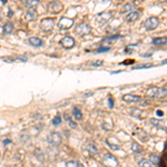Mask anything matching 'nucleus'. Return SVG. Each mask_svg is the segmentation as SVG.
Listing matches in <instances>:
<instances>
[{"mask_svg": "<svg viewBox=\"0 0 167 167\" xmlns=\"http://www.w3.org/2000/svg\"><path fill=\"white\" fill-rule=\"evenodd\" d=\"M140 97L136 96V95H130V94H127V95H124L123 96V100L126 102H138Z\"/></svg>", "mask_w": 167, "mask_h": 167, "instance_id": "2eb2a0df", "label": "nucleus"}, {"mask_svg": "<svg viewBox=\"0 0 167 167\" xmlns=\"http://www.w3.org/2000/svg\"><path fill=\"white\" fill-rule=\"evenodd\" d=\"M159 26V19L157 17H150L147 20H145L144 27L146 30H154Z\"/></svg>", "mask_w": 167, "mask_h": 167, "instance_id": "423d86ee", "label": "nucleus"}, {"mask_svg": "<svg viewBox=\"0 0 167 167\" xmlns=\"http://www.w3.org/2000/svg\"><path fill=\"white\" fill-rule=\"evenodd\" d=\"M67 120H68V123H69V126H70L71 128H76L77 127V124L75 122H73V120H71L70 119V117H69L68 119H67Z\"/></svg>", "mask_w": 167, "mask_h": 167, "instance_id": "f704fd0d", "label": "nucleus"}, {"mask_svg": "<svg viewBox=\"0 0 167 167\" xmlns=\"http://www.w3.org/2000/svg\"><path fill=\"white\" fill-rule=\"evenodd\" d=\"M86 150H87L88 154L91 155V156H94L95 154H97V152H98L96 144H95L94 142H88L87 143V145H86Z\"/></svg>", "mask_w": 167, "mask_h": 167, "instance_id": "4468645a", "label": "nucleus"}, {"mask_svg": "<svg viewBox=\"0 0 167 167\" xmlns=\"http://www.w3.org/2000/svg\"><path fill=\"white\" fill-rule=\"evenodd\" d=\"M133 47L134 46H130V47H127V48L125 49V52H126V54H132V52H133Z\"/></svg>", "mask_w": 167, "mask_h": 167, "instance_id": "e433bc0d", "label": "nucleus"}, {"mask_svg": "<svg viewBox=\"0 0 167 167\" xmlns=\"http://www.w3.org/2000/svg\"><path fill=\"white\" fill-rule=\"evenodd\" d=\"M113 18V12H102L97 15V21L100 25H105Z\"/></svg>", "mask_w": 167, "mask_h": 167, "instance_id": "1a4fd4ad", "label": "nucleus"}, {"mask_svg": "<svg viewBox=\"0 0 167 167\" xmlns=\"http://www.w3.org/2000/svg\"><path fill=\"white\" fill-rule=\"evenodd\" d=\"M135 8H136L135 2H128V3H126V5L123 6L122 12H129V11H132V10H134Z\"/></svg>", "mask_w": 167, "mask_h": 167, "instance_id": "6ab92c4d", "label": "nucleus"}, {"mask_svg": "<svg viewBox=\"0 0 167 167\" xmlns=\"http://www.w3.org/2000/svg\"><path fill=\"white\" fill-rule=\"evenodd\" d=\"M148 67H153V64H146V65H140L135 69H143V68H148Z\"/></svg>", "mask_w": 167, "mask_h": 167, "instance_id": "72a5a7b5", "label": "nucleus"}, {"mask_svg": "<svg viewBox=\"0 0 167 167\" xmlns=\"http://www.w3.org/2000/svg\"><path fill=\"white\" fill-rule=\"evenodd\" d=\"M62 8H64V6H62V3L59 0H52L47 6V10L51 14H58V12L61 11Z\"/></svg>", "mask_w": 167, "mask_h": 167, "instance_id": "39448f33", "label": "nucleus"}, {"mask_svg": "<svg viewBox=\"0 0 167 167\" xmlns=\"http://www.w3.org/2000/svg\"><path fill=\"white\" fill-rule=\"evenodd\" d=\"M10 143H11L10 139H5V140H3V145H8V144H10Z\"/></svg>", "mask_w": 167, "mask_h": 167, "instance_id": "58836bf2", "label": "nucleus"}, {"mask_svg": "<svg viewBox=\"0 0 167 167\" xmlns=\"http://www.w3.org/2000/svg\"><path fill=\"white\" fill-rule=\"evenodd\" d=\"M47 142L51 145V146H59L60 144L62 143V137L58 132H52L48 135L47 137Z\"/></svg>", "mask_w": 167, "mask_h": 167, "instance_id": "f257e3e1", "label": "nucleus"}, {"mask_svg": "<svg viewBox=\"0 0 167 167\" xmlns=\"http://www.w3.org/2000/svg\"><path fill=\"white\" fill-rule=\"evenodd\" d=\"M102 163L106 166H118V161L114 155L111 154H106L102 158Z\"/></svg>", "mask_w": 167, "mask_h": 167, "instance_id": "6e6552de", "label": "nucleus"}, {"mask_svg": "<svg viewBox=\"0 0 167 167\" xmlns=\"http://www.w3.org/2000/svg\"><path fill=\"white\" fill-rule=\"evenodd\" d=\"M12 30H14V25L11 23H5V26H3V32L5 34H10V32H12Z\"/></svg>", "mask_w": 167, "mask_h": 167, "instance_id": "b1692460", "label": "nucleus"}, {"mask_svg": "<svg viewBox=\"0 0 167 167\" xmlns=\"http://www.w3.org/2000/svg\"><path fill=\"white\" fill-rule=\"evenodd\" d=\"M108 50H111L109 47H104V46H102L100 48L97 49V52H105V51H108Z\"/></svg>", "mask_w": 167, "mask_h": 167, "instance_id": "473e14b6", "label": "nucleus"}, {"mask_svg": "<svg viewBox=\"0 0 167 167\" xmlns=\"http://www.w3.org/2000/svg\"><path fill=\"white\" fill-rule=\"evenodd\" d=\"M139 105H140V106H147L148 104H147V102H146V100H140V99H139Z\"/></svg>", "mask_w": 167, "mask_h": 167, "instance_id": "4c0bfd02", "label": "nucleus"}, {"mask_svg": "<svg viewBox=\"0 0 167 167\" xmlns=\"http://www.w3.org/2000/svg\"><path fill=\"white\" fill-rule=\"evenodd\" d=\"M102 127L104 130H111L114 127V123L111 118H106L104 122L102 123Z\"/></svg>", "mask_w": 167, "mask_h": 167, "instance_id": "dca6fc26", "label": "nucleus"}, {"mask_svg": "<svg viewBox=\"0 0 167 167\" xmlns=\"http://www.w3.org/2000/svg\"><path fill=\"white\" fill-rule=\"evenodd\" d=\"M28 43L29 45L34 46V47H41L43 46V40L37 37H30L28 39Z\"/></svg>", "mask_w": 167, "mask_h": 167, "instance_id": "f3484780", "label": "nucleus"}, {"mask_svg": "<svg viewBox=\"0 0 167 167\" xmlns=\"http://www.w3.org/2000/svg\"><path fill=\"white\" fill-rule=\"evenodd\" d=\"M74 26V19L67 17H62L58 23V27L61 30H68L69 28H71Z\"/></svg>", "mask_w": 167, "mask_h": 167, "instance_id": "0eeeda50", "label": "nucleus"}, {"mask_svg": "<svg viewBox=\"0 0 167 167\" xmlns=\"http://www.w3.org/2000/svg\"><path fill=\"white\" fill-rule=\"evenodd\" d=\"M55 26V19L54 18H45L40 21V29L44 32H49L52 30Z\"/></svg>", "mask_w": 167, "mask_h": 167, "instance_id": "f03ea898", "label": "nucleus"}, {"mask_svg": "<svg viewBox=\"0 0 167 167\" xmlns=\"http://www.w3.org/2000/svg\"><path fill=\"white\" fill-rule=\"evenodd\" d=\"M37 152L39 153V155H38L37 153H36V156H37V159H39L40 161H45V158H44V154L41 153V150L40 149H37Z\"/></svg>", "mask_w": 167, "mask_h": 167, "instance_id": "7c9ffc66", "label": "nucleus"}, {"mask_svg": "<svg viewBox=\"0 0 167 167\" xmlns=\"http://www.w3.org/2000/svg\"><path fill=\"white\" fill-rule=\"evenodd\" d=\"M0 21H1V18H0Z\"/></svg>", "mask_w": 167, "mask_h": 167, "instance_id": "a18cd8bd", "label": "nucleus"}, {"mask_svg": "<svg viewBox=\"0 0 167 167\" xmlns=\"http://www.w3.org/2000/svg\"><path fill=\"white\" fill-rule=\"evenodd\" d=\"M159 1H164V2H165V1H166V0H159Z\"/></svg>", "mask_w": 167, "mask_h": 167, "instance_id": "37998d69", "label": "nucleus"}, {"mask_svg": "<svg viewBox=\"0 0 167 167\" xmlns=\"http://www.w3.org/2000/svg\"><path fill=\"white\" fill-rule=\"evenodd\" d=\"M159 157L157 155H150V161L153 163V165H159Z\"/></svg>", "mask_w": 167, "mask_h": 167, "instance_id": "bb28decb", "label": "nucleus"}, {"mask_svg": "<svg viewBox=\"0 0 167 167\" xmlns=\"http://www.w3.org/2000/svg\"><path fill=\"white\" fill-rule=\"evenodd\" d=\"M90 65L94 66V67H98V66L102 65V60H95V61H91Z\"/></svg>", "mask_w": 167, "mask_h": 167, "instance_id": "2f4dec72", "label": "nucleus"}, {"mask_svg": "<svg viewBox=\"0 0 167 167\" xmlns=\"http://www.w3.org/2000/svg\"><path fill=\"white\" fill-rule=\"evenodd\" d=\"M118 38H119V36H113V37L106 38V39H104V41H102V45L106 43H113V40H116V39H118Z\"/></svg>", "mask_w": 167, "mask_h": 167, "instance_id": "c85d7f7f", "label": "nucleus"}, {"mask_svg": "<svg viewBox=\"0 0 167 167\" xmlns=\"http://www.w3.org/2000/svg\"><path fill=\"white\" fill-rule=\"evenodd\" d=\"M165 95H166V87H150L147 90V96L152 97V98H157V97L165 96Z\"/></svg>", "mask_w": 167, "mask_h": 167, "instance_id": "7ed1b4c3", "label": "nucleus"}, {"mask_svg": "<svg viewBox=\"0 0 167 167\" xmlns=\"http://www.w3.org/2000/svg\"><path fill=\"white\" fill-rule=\"evenodd\" d=\"M66 166H68V167H82V164H80L79 161H67V163H66Z\"/></svg>", "mask_w": 167, "mask_h": 167, "instance_id": "393cba45", "label": "nucleus"}, {"mask_svg": "<svg viewBox=\"0 0 167 167\" xmlns=\"http://www.w3.org/2000/svg\"><path fill=\"white\" fill-rule=\"evenodd\" d=\"M138 166H147V167H152L154 166L153 163L150 161H147V159H143L138 163Z\"/></svg>", "mask_w": 167, "mask_h": 167, "instance_id": "a878e982", "label": "nucleus"}, {"mask_svg": "<svg viewBox=\"0 0 167 167\" xmlns=\"http://www.w3.org/2000/svg\"><path fill=\"white\" fill-rule=\"evenodd\" d=\"M60 124H61V117H60L59 115H57V116L54 118V120H52V125H55V126H59Z\"/></svg>", "mask_w": 167, "mask_h": 167, "instance_id": "cd10ccee", "label": "nucleus"}, {"mask_svg": "<svg viewBox=\"0 0 167 167\" xmlns=\"http://www.w3.org/2000/svg\"><path fill=\"white\" fill-rule=\"evenodd\" d=\"M23 5L27 8H37L39 5V0H23Z\"/></svg>", "mask_w": 167, "mask_h": 167, "instance_id": "a211bd4d", "label": "nucleus"}, {"mask_svg": "<svg viewBox=\"0 0 167 167\" xmlns=\"http://www.w3.org/2000/svg\"><path fill=\"white\" fill-rule=\"evenodd\" d=\"M38 16V12H37V9L36 8H28V10H27V12H26V20L27 21H32V20H35L36 18H37Z\"/></svg>", "mask_w": 167, "mask_h": 167, "instance_id": "ddd939ff", "label": "nucleus"}, {"mask_svg": "<svg viewBox=\"0 0 167 167\" xmlns=\"http://www.w3.org/2000/svg\"><path fill=\"white\" fill-rule=\"evenodd\" d=\"M130 115L134 117H136V118H142L143 117V111H139L138 108H132L130 109Z\"/></svg>", "mask_w": 167, "mask_h": 167, "instance_id": "4be33fe9", "label": "nucleus"}, {"mask_svg": "<svg viewBox=\"0 0 167 167\" xmlns=\"http://www.w3.org/2000/svg\"><path fill=\"white\" fill-rule=\"evenodd\" d=\"M104 1H111V0H104Z\"/></svg>", "mask_w": 167, "mask_h": 167, "instance_id": "c03bdc74", "label": "nucleus"}, {"mask_svg": "<svg viewBox=\"0 0 167 167\" xmlns=\"http://www.w3.org/2000/svg\"><path fill=\"white\" fill-rule=\"evenodd\" d=\"M106 144L114 150H117L120 148V142H119L118 139L116 137H111V138H107L106 140Z\"/></svg>", "mask_w": 167, "mask_h": 167, "instance_id": "f8f14e48", "label": "nucleus"}, {"mask_svg": "<svg viewBox=\"0 0 167 167\" xmlns=\"http://www.w3.org/2000/svg\"><path fill=\"white\" fill-rule=\"evenodd\" d=\"M1 1H2L3 3H6V2H7V0H1Z\"/></svg>", "mask_w": 167, "mask_h": 167, "instance_id": "79ce46f5", "label": "nucleus"}, {"mask_svg": "<svg viewBox=\"0 0 167 167\" xmlns=\"http://www.w3.org/2000/svg\"><path fill=\"white\" fill-rule=\"evenodd\" d=\"M132 150H133L134 153L140 154L143 152V147L137 142H133L132 143Z\"/></svg>", "mask_w": 167, "mask_h": 167, "instance_id": "412c9836", "label": "nucleus"}, {"mask_svg": "<svg viewBox=\"0 0 167 167\" xmlns=\"http://www.w3.org/2000/svg\"><path fill=\"white\" fill-rule=\"evenodd\" d=\"M150 123L153 125H155V126H161V127H163V124H161V120H157V119H150Z\"/></svg>", "mask_w": 167, "mask_h": 167, "instance_id": "c756f323", "label": "nucleus"}, {"mask_svg": "<svg viewBox=\"0 0 167 167\" xmlns=\"http://www.w3.org/2000/svg\"><path fill=\"white\" fill-rule=\"evenodd\" d=\"M108 105H109V108L114 107V99H113V97H111V96L108 98Z\"/></svg>", "mask_w": 167, "mask_h": 167, "instance_id": "c9c22d12", "label": "nucleus"}, {"mask_svg": "<svg viewBox=\"0 0 167 167\" xmlns=\"http://www.w3.org/2000/svg\"><path fill=\"white\" fill-rule=\"evenodd\" d=\"M14 16V12L11 11V10H9V15H8V17H12Z\"/></svg>", "mask_w": 167, "mask_h": 167, "instance_id": "a19ab883", "label": "nucleus"}, {"mask_svg": "<svg viewBox=\"0 0 167 167\" xmlns=\"http://www.w3.org/2000/svg\"><path fill=\"white\" fill-rule=\"evenodd\" d=\"M75 31H76V34L78 35V36H86V35H89L91 32V27L89 25H87V23H80L77 25L76 29H75Z\"/></svg>", "mask_w": 167, "mask_h": 167, "instance_id": "20e7f679", "label": "nucleus"}, {"mask_svg": "<svg viewBox=\"0 0 167 167\" xmlns=\"http://www.w3.org/2000/svg\"><path fill=\"white\" fill-rule=\"evenodd\" d=\"M60 44H61V46L64 47V48L70 49V48H73V47H74L76 43H75L74 38H71V37H69V36H67V37L62 38V39L60 40Z\"/></svg>", "mask_w": 167, "mask_h": 167, "instance_id": "9d476101", "label": "nucleus"}, {"mask_svg": "<svg viewBox=\"0 0 167 167\" xmlns=\"http://www.w3.org/2000/svg\"><path fill=\"white\" fill-rule=\"evenodd\" d=\"M166 37H157V38H154L153 39V45L154 46H163V45H166Z\"/></svg>", "mask_w": 167, "mask_h": 167, "instance_id": "aec40b11", "label": "nucleus"}, {"mask_svg": "<svg viewBox=\"0 0 167 167\" xmlns=\"http://www.w3.org/2000/svg\"><path fill=\"white\" fill-rule=\"evenodd\" d=\"M157 115H158V116H164V113L161 111H157Z\"/></svg>", "mask_w": 167, "mask_h": 167, "instance_id": "ea45409f", "label": "nucleus"}, {"mask_svg": "<svg viewBox=\"0 0 167 167\" xmlns=\"http://www.w3.org/2000/svg\"><path fill=\"white\" fill-rule=\"evenodd\" d=\"M140 15H142V12L139 11V10H136V11L132 10V11H129V14L126 16V20H127L128 23H135V21H137V20L140 18Z\"/></svg>", "mask_w": 167, "mask_h": 167, "instance_id": "9b49d317", "label": "nucleus"}, {"mask_svg": "<svg viewBox=\"0 0 167 167\" xmlns=\"http://www.w3.org/2000/svg\"><path fill=\"white\" fill-rule=\"evenodd\" d=\"M73 115H74V117L77 119V120H81V119H82V113L79 111V108H78V107H74Z\"/></svg>", "mask_w": 167, "mask_h": 167, "instance_id": "5701e85b", "label": "nucleus"}]
</instances>
